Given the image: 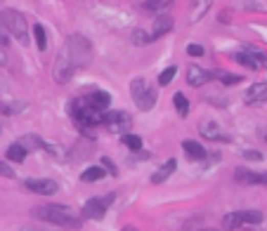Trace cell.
Listing matches in <instances>:
<instances>
[{
	"mask_svg": "<svg viewBox=\"0 0 267 231\" xmlns=\"http://www.w3.org/2000/svg\"><path fill=\"white\" fill-rule=\"evenodd\" d=\"M243 102L249 106H258V104L267 102V83H253L243 95Z\"/></svg>",
	"mask_w": 267,
	"mask_h": 231,
	"instance_id": "12",
	"label": "cell"
},
{
	"mask_svg": "<svg viewBox=\"0 0 267 231\" xmlns=\"http://www.w3.org/2000/svg\"><path fill=\"white\" fill-rule=\"evenodd\" d=\"M170 31H173V17H170V14H161V17L154 21V26H151L149 43L151 40H159V38L166 36V33H170Z\"/></svg>",
	"mask_w": 267,
	"mask_h": 231,
	"instance_id": "14",
	"label": "cell"
},
{
	"mask_svg": "<svg viewBox=\"0 0 267 231\" xmlns=\"http://www.w3.org/2000/svg\"><path fill=\"white\" fill-rule=\"evenodd\" d=\"M0 43L3 45L7 43V31H5V26H3V21H0Z\"/></svg>",
	"mask_w": 267,
	"mask_h": 231,
	"instance_id": "34",
	"label": "cell"
},
{
	"mask_svg": "<svg viewBox=\"0 0 267 231\" xmlns=\"http://www.w3.org/2000/svg\"><path fill=\"white\" fill-rule=\"evenodd\" d=\"M175 73H177V66H175V64H170L168 68H163L161 76H159V85H168V83L175 78Z\"/></svg>",
	"mask_w": 267,
	"mask_h": 231,
	"instance_id": "27",
	"label": "cell"
},
{
	"mask_svg": "<svg viewBox=\"0 0 267 231\" xmlns=\"http://www.w3.org/2000/svg\"><path fill=\"white\" fill-rule=\"evenodd\" d=\"M173 104L175 109H177V113L185 118V115H189V102H187V97L182 95V92H175L173 95Z\"/></svg>",
	"mask_w": 267,
	"mask_h": 231,
	"instance_id": "23",
	"label": "cell"
},
{
	"mask_svg": "<svg viewBox=\"0 0 267 231\" xmlns=\"http://www.w3.org/2000/svg\"><path fill=\"white\" fill-rule=\"evenodd\" d=\"M175 170H177V160H175V158L166 160V163H163L161 168H159V170H156L154 175H151V184H163V182L168 179V177L173 175Z\"/></svg>",
	"mask_w": 267,
	"mask_h": 231,
	"instance_id": "16",
	"label": "cell"
},
{
	"mask_svg": "<svg viewBox=\"0 0 267 231\" xmlns=\"http://www.w3.org/2000/svg\"><path fill=\"white\" fill-rule=\"evenodd\" d=\"M199 134L204 140H211V142H222V144H230L232 137L230 132H225L215 121H201L199 123Z\"/></svg>",
	"mask_w": 267,
	"mask_h": 231,
	"instance_id": "9",
	"label": "cell"
},
{
	"mask_svg": "<svg viewBox=\"0 0 267 231\" xmlns=\"http://www.w3.org/2000/svg\"><path fill=\"white\" fill-rule=\"evenodd\" d=\"M33 38H36L38 50H45V48H48V33H45V26H43V24H36V26H33Z\"/></svg>",
	"mask_w": 267,
	"mask_h": 231,
	"instance_id": "26",
	"label": "cell"
},
{
	"mask_svg": "<svg viewBox=\"0 0 267 231\" xmlns=\"http://www.w3.org/2000/svg\"><path fill=\"white\" fill-rule=\"evenodd\" d=\"M258 137H260V140L267 144V125H265V128H260V130H258Z\"/></svg>",
	"mask_w": 267,
	"mask_h": 231,
	"instance_id": "35",
	"label": "cell"
},
{
	"mask_svg": "<svg viewBox=\"0 0 267 231\" xmlns=\"http://www.w3.org/2000/svg\"><path fill=\"white\" fill-rule=\"evenodd\" d=\"M243 158H249V160H260V158H262V153H260V151H255V149H246V151H243Z\"/></svg>",
	"mask_w": 267,
	"mask_h": 231,
	"instance_id": "31",
	"label": "cell"
},
{
	"mask_svg": "<svg viewBox=\"0 0 267 231\" xmlns=\"http://www.w3.org/2000/svg\"><path fill=\"white\" fill-rule=\"evenodd\" d=\"M19 144H24L26 149H45L48 142H43L40 137H36V134H24V137L19 140Z\"/></svg>",
	"mask_w": 267,
	"mask_h": 231,
	"instance_id": "24",
	"label": "cell"
},
{
	"mask_svg": "<svg viewBox=\"0 0 267 231\" xmlns=\"http://www.w3.org/2000/svg\"><path fill=\"white\" fill-rule=\"evenodd\" d=\"M104 177H106V168H104V165H90V168H85V170L81 172V179L85 184L102 182Z\"/></svg>",
	"mask_w": 267,
	"mask_h": 231,
	"instance_id": "17",
	"label": "cell"
},
{
	"mask_svg": "<svg viewBox=\"0 0 267 231\" xmlns=\"http://www.w3.org/2000/svg\"><path fill=\"white\" fill-rule=\"evenodd\" d=\"M132 125V118L130 113H125V111H106L104 113V128L109 132H116V134H128Z\"/></svg>",
	"mask_w": 267,
	"mask_h": 231,
	"instance_id": "8",
	"label": "cell"
},
{
	"mask_svg": "<svg viewBox=\"0 0 267 231\" xmlns=\"http://www.w3.org/2000/svg\"><path fill=\"white\" fill-rule=\"evenodd\" d=\"M93 57V48H90V40L81 33H74L64 40L59 55L55 57V68H52V76H55L57 83H69L74 78V73L78 68H83Z\"/></svg>",
	"mask_w": 267,
	"mask_h": 231,
	"instance_id": "1",
	"label": "cell"
},
{
	"mask_svg": "<svg viewBox=\"0 0 267 231\" xmlns=\"http://www.w3.org/2000/svg\"><path fill=\"white\" fill-rule=\"evenodd\" d=\"M213 78L225 83V85H236V83H241V76H236V73H230V71H211Z\"/></svg>",
	"mask_w": 267,
	"mask_h": 231,
	"instance_id": "22",
	"label": "cell"
},
{
	"mask_svg": "<svg viewBox=\"0 0 267 231\" xmlns=\"http://www.w3.org/2000/svg\"><path fill=\"white\" fill-rule=\"evenodd\" d=\"M121 142H123L130 151H140V149H142V137H140V134H130V132H128V134L121 137Z\"/></svg>",
	"mask_w": 267,
	"mask_h": 231,
	"instance_id": "25",
	"label": "cell"
},
{
	"mask_svg": "<svg viewBox=\"0 0 267 231\" xmlns=\"http://www.w3.org/2000/svg\"><path fill=\"white\" fill-rule=\"evenodd\" d=\"M26 153H29V149H26L24 144L14 142V144L7 146L5 158H7V160H12V163H24V160H26Z\"/></svg>",
	"mask_w": 267,
	"mask_h": 231,
	"instance_id": "19",
	"label": "cell"
},
{
	"mask_svg": "<svg viewBox=\"0 0 267 231\" xmlns=\"http://www.w3.org/2000/svg\"><path fill=\"white\" fill-rule=\"evenodd\" d=\"M260 222H262L260 210H239V213L225 215L222 226H225V231H234L243 224H260Z\"/></svg>",
	"mask_w": 267,
	"mask_h": 231,
	"instance_id": "6",
	"label": "cell"
},
{
	"mask_svg": "<svg viewBox=\"0 0 267 231\" xmlns=\"http://www.w3.org/2000/svg\"><path fill=\"white\" fill-rule=\"evenodd\" d=\"M83 102H85L87 106L97 109V111H106L109 109V104H112V95L104 92V90H93L87 97H83Z\"/></svg>",
	"mask_w": 267,
	"mask_h": 231,
	"instance_id": "13",
	"label": "cell"
},
{
	"mask_svg": "<svg viewBox=\"0 0 267 231\" xmlns=\"http://www.w3.org/2000/svg\"><path fill=\"white\" fill-rule=\"evenodd\" d=\"M182 149H185V153L189 156V160H204L206 158V149L199 144V142H194V140H185L182 142Z\"/></svg>",
	"mask_w": 267,
	"mask_h": 231,
	"instance_id": "18",
	"label": "cell"
},
{
	"mask_svg": "<svg viewBox=\"0 0 267 231\" xmlns=\"http://www.w3.org/2000/svg\"><path fill=\"white\" fill-rule=\"evenodd\" d=\"M31 213H33V217L43 219V222H50V224H57V226H66V229H81V224H83V215H78L69 205H59V203L36 205Z\"/></svg>",
	"mask_w": 267,
	"mask_h": 231,
	"instance_id": "2",
	"label": "cell"
},
{
	"mask_svg": "<svg viewBox=\"0 0 267 231\" xmlns=\"http://www.w3.org/2000/svg\"><path fill=\"white\" fill-rule=\"evenodd\" d=\"M132 43H135V45H144V43H149V36H147L144 31H135V33H132Z\"/></svg>",
	"mask_w": 267,
	"mask_h": 231,
	"instance_id": "29",
	"label": "cell"
},
{
	"mask_svg": "<svg viewBox=\"0 0 267 231\" xmlns=\"http://www.w3.org/2000/svg\"><path fill=\"white\" fill-rule=\"evenodd\" d=\"M173 3L175 0H144L142 7L147 10V12H166Z\"/></svg>",
	"mask_w": 267,
	"mask_h": 231,
	"instance_id": "20",
	"label": "cell"
},
{
	"mask_svg": "<svg viewBox=\"0 0 267 231\" xmlns=\"http://www.w3.org/2000/svg\"><path fill=\"white\" fill-rule=\"evenodd\" d=\"M211 80H213L211 71L201 68L199 64H189V68H187V83L192 87H201V85H206V83H211Z\"/></svg>",
	"mask_w": 267,
	"mask_h": 231,
	"instance_id": "11",
	"label": "cell"
},
{
	"mask_svg": "<svg viewBox=\"0 0 267 231\" xmlns=\"http://www.w3.org/2000/svg\"><path fill=\"white\" fill-rule=\"evenodd\" d=\"M26 189L38 196H52L59 191V184L55 179H26Z\"/></svg>",
	"mask_w": 267,
	"mask_h": 231,
	"instance_id": "10",
	"label": "cell"
},
{
	"mask_svg": "<svg viewBox=\"0 0 267 231\" xmlns=\"http://www.w3.org/2000/svg\"><path fill=\"white\" fill-rule=\"evenodd\" d=\"M0 175H5V177H14V170L10 168V165L5 163V160H0Z\"/></svg>",
	"mask_w": 267,
	"mask_h": 231,
	"instance_id": "32",
	"label": "cell"
},
{
	"mask_svg": "<svg viewBox=\"0 0 267 231\" xmlns=\"http://www.w3.org/2000/svg\"><path fill=\"white\" fill-rule=\"evenodd\" d=\"M246 52H249V55L253 57V59L258 61V64H265V61H267V55L262 52V50L255 48V45H246Z\"/></svg>",
	"mask_w": 267,
	"mask_h": 231,
	"instance_id": "28",
	"label": "cell"
},
{
	"mask_svg": "<svg viewBox=\"0 0 267 231\" xmlns=\"http://www.w3.org/2000/svg\"><path fill=\"white\" fill-rule=\"evenodd\" d=\"M234 61H239L241 66H246V68H251V71H258V68L262 66V64H258V61L253 59V57L243 50V52H234Z\"/></svg>",
	"mask_w": 267,
	"mask_h": 231,
	"instance_id": "21",
	"label": "cell"
},
{
	"mask_svg": "<svg viewBox=\"0 0 267 231\" xmlns=\"http://www.w3.org/2000/svg\"><path fill=\"white\" fill-rule=\"evenodd\" d=\"M114 198H116L114 194H106L104 198H90V201H85V205H83V210H81L83 219H95V222L104 219L106 207L114 203Z\"/></svg>",
	"mask_w": 267,
	"mask_h": 231,
	"instance_id": "7",
	"label": "cell"
},
{
	"mask_svg": "<svg viewBox=\"0 0 267 231\" xmlns=\"http://www.w3.org/2000/svg\"><path fill=\"white\" fill-rule=\"evenodd\" d=\"M204 231H215V229H204Z\"/></svg>",
	"mask_w": 267,
	"mask_h": 231,
	"instance_id": "37",
	"label": "cell"
},
{
	"mask_svg": "<svg viewBox=\"0 0 267 231\" xmlns=\"http://www.w3.org/2000/svg\"><path fill=\"white\" fill-rule=\"evenodd\" d=\"M123 231H140V229H135V226H123Z\"/></svg>",
	"mask_w": 267,
	"mask_h": 231,
	"instance_id": "36",
	"label": "cell"
},
{
	"mask_svg": "<svg viewBox=\"0 0 267 231\" xmlns=\"http://www.w3.org/2000/svg\"><path fill=\"white\" fill-rule=\"evenodd\" d=\"M204 52H206V50L201 48V45H196V43L187 45V55H189V57H201V55H204Z\"/></svg>",
	"mask_w": 267,
	"mask_h": 231,
	"instance_id": "30",
	"label": "cell"
},
{
	"mask_svg": "<svg viewBox=\"0 0 267 231\" xmlns=\"http://www.w3.org/2000/svg\"><path fill=\"white\" fill-rule=\"evenodd\" d=\"M213 0H192V7H189V21L192 24H196V21H201V19L206 17V12L211 10Z\"/></svg>",
	"mask_w": 267,
	"mask_h": 231,
	"instance_id": "15",
	"label": "cell"
},
{
	"mask_svg": "<svg viewBox=\"0 0 267 231\" xmlns=\"http://www.w3.org/2000/svg\"><path fill=\"white\" fill-rule=\"evenodd\" d=\"M0 21L5 26L7 36L17 38L21 45H29V26H26L24 14H19L17 10H3L0 12Z\"/></svg>",
	"mask_w": 267,
	"mask_h": 231,
	"instance_id": "4",
	"label": "cell"
},
{
	"mask_svg": "<svg viewBox=\"0 0 267 231\" xmlns=\"http://www.w3.org/2000/svg\"><path fill=\"white\" fill-rule=\"evenodd\" d=\"M69 111H71L74 123H76V125H81L83 130L104 125V111H97V109H93V106H87L83 99H71Z\"/></svg>",
	"mask_w": 267,
	"mask_h": 231,
	"instance_id": "3",
	"label": "cell"
},
{
	"mask_svg": "<svg viewBox=\"0 0 267 231\" xmlns=\"http://www.w3.org/2000/svg\"><path fill=\"white\" fill-rule=\"evenodd\" d=\"M130 95H132V99H135V104H137V109H140V111L154 109L156 99H159L156 87H151L144 78H135V80H132V83H130Z\"/></svg>",
	"mask_w": 267,
	"mask_h": 231,
	"instance_id": "5",
	"label": "cell"
},
{
	"mask_svg": "<svg viewBox=\"0 0 267 231\" xmlns=\"http://www.w3.org/2000/svg\"><path fill=\"white\" fill-rule=\"evenodd\" d=\"M102 165H104V168H106V172H109V175H116V165H114L112 160L106 158V156H104V158H102Z\"/></svg>",
	"mask_w": 267,
	"mask_h": 231,
	"instance_id": "33",
	"label": "cell"
}]
</instances>
